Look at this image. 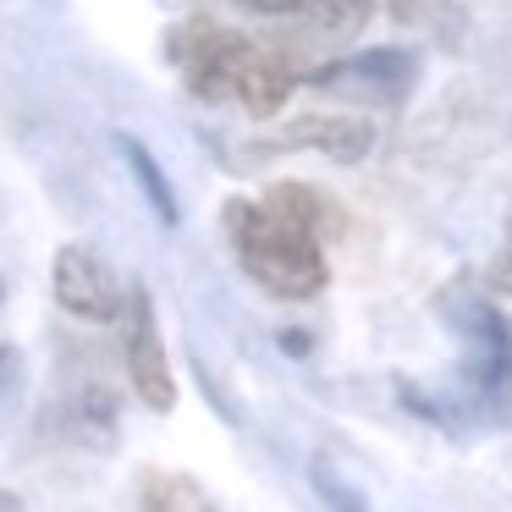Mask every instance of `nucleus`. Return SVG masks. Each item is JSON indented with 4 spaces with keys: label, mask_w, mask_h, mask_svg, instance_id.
<instances>
[{
    "label": "nucleus",
    "mask_w": 512,
    "mask_h": 512,
    "mask_svg": "<svg viewBox=\"0 0 512 512\" xmlns=\"http://www.w3.org/2000/svg\"><path fill=\"white\" fill-rule=\"evenodd\" d=\"M12 375H17V347H6V342H0V397H6Z\"/></svg>",
    "instance_id": "nucleus-13"
},
{
    "label": "nucleus",
    "mask_w": 512,
    "mask_h": 512,
    "mask_svg": "<svg viewBox=\"0 0 512 512\" xmlns=\"http://www.w3.org/2000/svg\"><path fill=\"white\" fill-rule=\"evenodd\" d=\"M12 507H17V501H12V496H6V490H0V512H12Z\"/></svg>",
    "instance_id": "nucleus-15"
},
{
    "label": "nucleus",
    "mask_w": 512,
    "mask_h": 512,
    "mask_svg": "<svg viewBox=\"0 0 512 512\" xmlns=\"http://www.w3.org/2000/svg\"><path fill=\"white\" fill-rule=\"evenodd\" d=\"M259 17H276V23H303L320 28V34H358V28L375 17V0H237Z\"/></svg>",
    "instance_id": "nucleus-8"
},
{
    "label": "nucleus",
    "mask_w": 512,
    "mask_h": 512,
    "mask_svg": "<svg viewBox=\"0 0 512 512\" xmlns=\"http://www.w3.org/2000/svg\"><path fill=\"white\" fill-rule=\"evenodd\" d=\"M457 336H463V386L479 413H507L512 408V314L496 303L474 298V292H452L446 298Z\"/></svg>",
    "instance_id": "nucleus-3"
},
{
    "label": "nucleus",
    "mask_w": 512,
    "mask_h": 512,
    "mask_svg": "<svg viewBox=\"0 0 512 512\" xmlns=\"http://www.w3.org/2000/svg\"><path fill=\"white\" fill-rule=\"evenodd\" d=\"M386 12L397 17V23H408L413 34L435 39V45H457V39H463L457 0H386Z\"/></svg>",
    "instance_id": "nucleus-10"
},
{
    "label": "nucleus",
    "mask_w": 512,
    "mask_h": 512,
    "mask_svg": "<svg viewBox=\"0 0 512 512\" xmlns=\"http://www.w3.org/2000/svg\"><path fill=\"white\" fill-rule=\"evenodd\" d=\"M309 479H314V490L325 496V507H331V512H369V496L353 485V479H342V468H336L331 457H314Z\"/></svg>",
    "instance_id": "nucleus-12"
},
{
    "label": "nucleus",
    "mask_w": 512,
    "mask_h": 512,
    "mask_svg": "<svg viewBox=\"0 0 512 512\" xmlns=\"http://www.w3.org/2000/svg\"><path fill=\"white\" fill-rule=\"evenodd\" d=\"M122 358H127V375H133V391H138V402H144V408H155V413L177 408V375H171L166 336H160V320H155V298H149L144 287L127 292Z\"/></svg>",
    "instance_id": "nucleus-6"
},
{
    "label": "nucleus",
    "mask_w": 512,
    "mask_h": 512,
    "mask_svg": "<svg viewBox=\"0 0 512 512\" xmlns=\"http://www.w3.org/2000/svg\"><path fill=\"white\" fill-rule=\"evenodd\" d=\"M490 281H496V287H501V292H507V298H512V248H507V254H501V259H496V270H490Z\"/></svg>",
    "instance_id": "nucleus-14"
},
{
    "label": "nucleus",
    "mask_w": 512,
    "mask_h": 512,
    "mask_svg": "<svg viewBox=\"0 0 512 512\" xmlns=\"http://www.w3.org/2000/svg\"><path fill=\"white\" fill-rule=\"evenodd\" d=\"M166 56L177 67L182 89L204 105H237L248 116H276L281 105L292 100L298 83H309V67H303L292 50L259 45L248 34H232V28L210 23V17H182V23L166 28Z\"/></svg>",
    "instance_id": "nucleus-1"
},
{
    "label": "nucleus",
    "mask_w": 512,
    "mask_h": 512,
    "mask_svg": "<svg viewBox=\"0 0 512 512\" xmlns=\"http://www.w3.org/2000/svg\"><path fill=\"white\" fill-rule=\"evenodd\" d=\"M265 149H320V155L353 166V160H364L369 149H375V127H369L364 116H303L287 133L270 138Z\"/></svg>",
    "instance_id": "nucleus-7"
},
{
    "label": "nucleus",
    "mask_w": 512,
    "mask_h": 512,
    "mask_svg": "<svg viewBox=\"0 0 512 512\" xmlns=\"http://www.w3.org/2000/svg\"><path fill=\"white\" fill-rule=\"evenodd\" d=\"M122 160L133 166V177H138V188H144V199L155 204V215H160L166 226H177L182 210H177V193H171V182H166V171H160V160L149 155L138 138H127V133H122Z\"/></svg>",
    "instance_id": "nucleus-11"
},
{
    "label": "nucleus",
    "mask_w": 512,
    "mask_h": 512,
    "mask_svg": "<svg viewBox=\"0 0 512 512\" xmlns=\"http://www.w3.org/2000/svg\"><path fill=\"white\" fill-rule=\"evenodd\" d=\"M221 226H226V243H232L243 276L254 287H265L270 298L309 303L325 292V281H331L325 237L309 221H298L287 204H276L270 193L265 199H226Z\"/></svg>",
    "instance_id": "nucleus-2"
},
{
    "label": "nucleus",
    "mask_w": 512,
    "mask_h": 512,
    "mask_svg": "<svg viewBox=\"0 0 512 512\" xmlns=\"http://www.w3.org/2000/svg\"><path fill=\"white\" fill-rule=\"evenodd\" d=\"M50 287H56V303L67 314H78V320L89 325H111L127 314V292L122 276L111 270V259L94 254L89 243H67L56 248V259H50Z\"/></svg>",
    "instance_id": "nucleus-5"
},
{
    "label": "nucleus",
    "mask_w": 512,
    "mask_h": 512,
    "mask_svg": "<svg viewBox=\"0 0 512 512\" xmlns=\"http://www.w3.org/2000/svg\"><path fill=\"white\" fill-rule=\"evenodd\" d=\"M309 83L320 94L336 100H369V105H402L408 89L419 83V56L402 45H375V50H353L342 61H325L309 72Z\"/></svg>",
    "instance_id": "nucleus-4"
},
{
    "label": "nucleus",
    "mask_w": 512,
    "mask_h": 512,
    "mask_svg": "<svg viewBox=\"0 0 512 512\" xmlns=\"http://www.w3.org/2000/svg\"><path fill=\"white\" fill-rule=\"evenodd\" d=\"M138 512H221V507H215V496L193 474L144 468L138 474Z\"/></svg>",
    "instance_id": "nucleus-9"
}]
</instances>
